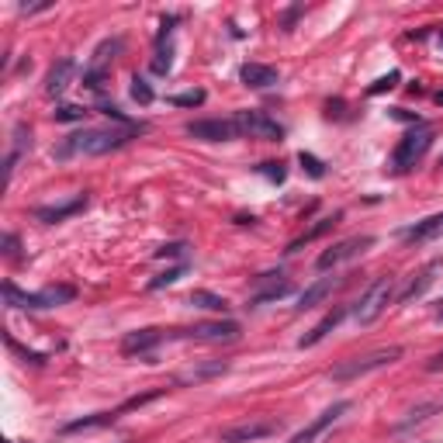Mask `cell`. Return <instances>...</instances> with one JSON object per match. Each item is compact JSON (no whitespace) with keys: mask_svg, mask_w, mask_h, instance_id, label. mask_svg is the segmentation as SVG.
<instances>
[{"mask_svg":"<svg viewBox=\"0 0 443 443\" xmlns=\"http://www.w3.org/2000/svg\"><path fill=\"white\" fill-rule=\"evenodd\" d=\"M139 132H146V125L135 128H83L62 139V146L55 149V160H69V156H104L121 146H128Z\"/></svg>","mask_w":443,"mask_h":443,"instance_id":"obj_1","label":"cell"},{"mask_svg":"<svg viewBox=\"0 0 443 443\" xmlns=\"http://www.w3.org/2000/svg\"><path fill=\"white\" fill-rule=\"evenodd\" d=\"M395 284H398V277L381 274L364 294H360V301L353 305V319H357L360 326H371V322H378V319L385 315V308L391 305V298H395Z\"/></svg>","mask_w":443,"mask_h":443,"instance_id":"obj_2","label":"cell"},{"mask_svg":"<svg viewBox=\"0 0 443 443\" xmlns=\"http://www.w3.org/2000/svg\"><path fill=\"white\" fill-rule=\"evenodd\" d=\"M4 294H7V305H18V308H55V305L73 301L76 298V287L53 284V287H42V291L28 294V291H18L14 280H4Z\"/></svg>","mask_w":443,"mask_h":443,"instance_id":"obj_3","label":"cell"},{"mask_svg":"<svg viewBox=\"0 0 443 443\" xmlns=\"http://www.w3.org/2000/svg\"><path fill=\"white\" fill-rule=\"evenodd\" d=\"M402 353H405L402 346H385V350H374V353H367V357L343 360V364L332 367V381H353V378H364V374H371V371H378V367L395 364Z\"/></svg>","mask_w":443,"mask_h":443,"instance_id":"obj_4","label":"cell"},{"mask_svg":"<svg viewBox=\"0 0 443 443\" xmlns=\"http://www.w3.org/2000/svg\"><path fill=\"white\" fill-rule=\"evenodd\" d=\"M430 146H433V132H430V128H423V125H419V128L405 132V135L398 139L395 153H391V170H395V173L412 170V166L430 153Z\"/></svg>","mask_w":443,"mask_h":443,"instance_id":"obj_5","label":"cell"},{"mask_svg":"<svg viewBox=\"0 0 443 443\" xmlns=\"http://www.w3.org/2000/svg\"><path fill=\"white\" fill-rule=\"evenodd\" d=\"M236 128H239V135L260 139V142H280L284 139L280 121L271 118L267 111H236Z\"/></svg>","mask_w":443,"mask_h":443,"instance_id":"obj_6","label":"cell"},{"mask_svg":"<svg viewBox=\"0 0 443 443\" xmlns=\"http://www.w3.org/2000/svg\"><path fill=\"white\" fill-rule=\"evenodd\" d=\"M125 49V42L114 35V39H104L97 49H94V55H90V62H87V69H83V87L87 90H101L104 87V76H108L111 62H114V55Z\"/></svg>","mask_w":443,"mask_h":443,"instance_id":"obj_7","label":"cell"},{"mask_svg":"<svg viewBox=\"0 0 443 443\" xmlns=\"http://www.w3.org/2000/svg\"><path fill=\"white\" fill-rule=\"evenodd\" d=\"M184 132H187L191 139H201V142H232V139H239L236 118H201V121H187Z\"/></svg>","mask_w":443,"mask_h":443,"instance_id":"obj_8","label":"cell"},{"mask_svg":"<svg viewBox=\"0 0 443 443\" xmlns=\"http://www.w3.org/2000/svg\"><path fill=\"white\" fill-rule=\"evenodd\" d=\"M173 336H187V339H201V343H236L243 329L232 319H219V322H198L191 329H173Z\"/></svg>","mask_w":443,"mask_h":443,"instance_id":"obj_9","label":"cell"},{"mask_svg":"<svg viewBox=\"0 0 443 443\" xmlns=\"http://www.w3.org/2000/svg\"><path fill=\"white\" fill-rule=\"evenodd\" d=\"M371 246H374V236H350V239H343V243L329 246V250L315 260V267H319V271H332L336 264L353 260V257H360L364 250H371Z\"/></svg>","mask_w":443,"mask_h":443,"instance_id":"obj_10","label":"cell"},{"mask_svg":"<svg viewBox=\"0 0 443 443\" xmlns=\"http://www.w3.org/2000/svg\"><path fill=\"white\" fill-rule=\"evenodd\" d=\"M257 284H260V291H253V294H250L246 308H260V305L280 301V298H287V294L294 291V284H291L284 274H260V277H257Z\"/></svg>","mask_w":443,"mask_h":443,"instance_id":"obj_11","label":"cell"},{"mask_svg":"<svg viewBox=\"0 0 443 443\" xmlns=\"http://www.w3.org/2000/svg\"><path fill=\"white\" fill-rule=\"evenodd\" d=\"M343 412H350V402H346V398H343V402H332L326 412H319V416H315V419H312L305 430H298V433H294L287 443H315L322 433H326V430H329L332 423L343 416Z\"/></svg>","mask_w":443,"mask_h":443,"instance_id":"obj_12","label":"cell"},{"mask_svg":"<svg viewBox=\"0 0 443 443\" xmlns=\"http://www.w3.org/2000/svg\"><path fill=\"white\" fill-rule=\"evenodd\" d=\"M277 433V423L267 419H250V423H239V426H229L222 430V443H253V440H267Z\"/></svg>","mask_w":443,"mask_h":443,"instance_id":"obj_13","label":"cell"},{"mask_svg":"<svg viewBox=\"0 0 443 443\" xmlns=\"http://www.w3.org/2000/svg\"><path fill=\"white\" fill-rule=\"evenodd\" d=\"M225 371H229V360H198V364H191L187 371H180V374L173 378V388L205 385V381H212V378H222Z\"/></svg>","mask_w":443,"mask_h":443,"instance_id":"obj_14","label":"cell"},{"mask_svg":"<svg viewBox=\"0 0 443 443\" xmlns=\"http://www.w3.org/2000/svg\"><path fill=\"white\" fill-rule=\"evenodd\" d=\"M339 284H343V277H319L315 284H308V287L298 294V305H294V312H305V308H315V305H322V301L329 298Z\"/></svg>","mask_w":443,"mask_h":443,"instance_id":"obj_15","label":"cell"},{"mask_svg":"<svg viewBox=\"0 0 443 443\" xmlns=\"http://www.w3.org/2000/svg\"><path fill=\"white\" fill-rule=\"evenodd\" d=\"M440 267H443V257L430 260V264H426V267H423V271L416 274V280H412V284H409V287H405V291L398 294V301H402V305H409V301L423 298V294H426V291L433 287V280H437V274H440Z\"/></svg>","mask_w":443,"mask_h":443,"instance_id":"obj_16","label":"cell"},{"mask_svg":"<svg viewBox=\"0 0 443 443\" xmlns=\"http://www.w3.org/2000/svg\"><path fill=\"white\" fill-rule=\"evenodd\" d=\"M73 76H76V59H59L53 62V69H49V76H46V94L49 97H62L66 94V87L73 83Z\"/></svg>","mask_w":443,"mask_h":443,"instance_id":"obj_17","label":"cell"},{"mask_svg":"<svg viewBox=\"0 0 443 443\" xmlns=\"http://www.w3.org/2000/svg\"><path fill=\"white\" fill-rule=\"evenodd\" d=\"M163 343V329H135V332H128L125 339H121V353L125 357H135V353H149L153 346H160Z\"/></svg>","mask_w":443,"mask_h":443,"instance_id":"obj_18","label":"cell"},{"mask_svg":"<svg viewBox=\"0 0 443 443\" xmlns=\"http://www.w3.org/2000/svg\"><path fill=\"white\" fill-rule=\"evenodd\" d=\"M239 80L246 87H253V90H267V87H274L277 80H280V73H277L274 66H264V62H246L239 69Z\"/></svg>","mask_w":443,"mask_h":443,"instance_id":"obj_19","label":"cell"},{"mask_svg":"<svg viewBox=\"0 0 443 443\" xmlns=\"http://www.w3.org/2000/svg\"><path fill=\"white\" fill-rule=\"evenodd\" d=\"M343 315H346V308H343V305H336L332 312H326V315H322V319L312 326V332H305V336L298 339V346L305 350V346H315V343H322V339H326V336H329V332L336 329L339 322H343Z\"/></svg>","mask_w":443,"mask_h":443,"instance_id":"obj_20","label":"cell"},{"mask_svg":"<svg viewBox=\"0 0 443 443\" xmlns=\"http://www.w3.org/2000/svg\"><path fill=\"white\" fill-rule=\"evenodd\" d=\"M440 236H443V212L440 215H430V219H423V222H416L412 229L402 232L405 243H430V239H440Z\"/></svg>","mask_w":443,"mask_h":443,"instance_id":"obj_21","label":"cell"},{"mask_svg":"<svg viewBox=\"0 0 443 443\" xmlns=\"http://www.w3.org/2000/svg\"><path fill=\"white\" fill-rule=\"evenodd\" d=\"M87 208V194H80V198H73L69 205H53V208H39L35 212V219L46 222V225H55V222L62 219H73V215H80Z\"/></svg>","mask_w":443,"mask_h":443,"instance_id":"obj_22","label":"cell"},{"mask_svg":"<svg viewBox=\"0 0 443 443\" xmlns=\"http://www.w3.org/2000/svg\"><path fill=\"white\" fill-rule=\"evenodd\" d=\"M339 219H343V212H332V215H326V219H319L315 225H312V229H308V232H301V236H298L294 243H287V253H298V250H301L305 243H312V239L326 236V232H329V229H332V225H336Z\"/></svg>","mask_w":443,"mask_h":443,"instance_id":"obj_23","label":"cell"},{"mask_svg":"<svg viewBox=\"0 0 443 443\" xmlns=\"http://www.w3.org/2000/svg\"><path fill=\"white\" fill-rule=\"evenodd\" d=\"M118 419V412H94V416H83V419H73L62 426V433H83V430H101V426H111Z\"/></svg>","mask_w":443,"mask_h":443,"instance_id":"obj_24","label":"cell"},{"mask_svg":"<svg viewBox=\"0 0 443 443\" xmlns=\"http://www.w3.org/2000/svg\"><path fill=\"white\" fill-rule=\"evenodd\" d=\"M194 308H205V312H229V301L215 294V291H191V298H187Z\"/></svg>","mask_w":443,"mask_h":443,"instance_id":"obj_25","label":"cell"},{"mask_svg":"<svg viewBox=\"0 0 443 443\" xmlns=\"http://www.w3.org/2000/svg\"><path fill=\"white\" fill-rule=\"evenodd\" d=\"M160 395H166V388H149V391H142V395H132V398H125L114 412L118 416H125V412H132V409H142V405H149V402H156Z\"/></svg>","mask_w":443,"mask_h":443,"instance_id":"obj_26","label":"cell"},{"mask_svg":"<svg viewBox=\"0 0 443 443\" xmlns=\"http://www.w3.org/2000/svg\"><path fill=\"white\" fill-rule=\"evenodd\" d=\"M153 97H156V94H153V87H149V83L135 73V76H132V101H139L142 108H149V104H153Z\"/></svg>","mask_w":443,"mask_h":443,"instance_id":"obj_27","label":"cell"},{"mask_svg":"<svg viewBox=\"0 0 443 443\" xmlns=\"http://www.w3.org/2000/svg\"><path fill=\"white\" fill-rule=\"evenodd\" d=\"M298 163H301V170H305L308 177H315V180L326 177V163H322L319 156H312V153H298Z\"/></svg>","mask_w":443,"mask_h":443,"instance_id":"obj_28","label":"cell"},{"mask_svg":"<svg viewBox=\"0 0 443 443\" xmlns=\"http://www.w3.org/2000/svg\"><path fill=\"white\" fill-rule=\"evenodd\" d=\"M170 69H173V49H170V42H160V53H156V59H153V73L166 76Z\"/></svg>","mask_w":443,"mask_h":443,"instance_id":"obj_29","label":"cell"},{"mask_svg":"<svg viewBox=\"0 0 443 443\" xmlns=\"http://www.w3.org/2000/svg\"><path fill=\"white\" fill-rule=\"evenodd\" d=\"M55 121H83L87 118V108L83 104H59V108L53 111Z\"/></svg>","mask_w":443,"mask_h":443,"instance_id":"obj_30","label":"cell"},{"mask_svg":"<svg viewBox=\"0 0 443 443\" xmlns=\"http://www.w3.org/2000/svg\"><path fill=\"white\" fill-rule=\"evenodd\" d=\"M180 277H184V267H170V271H163V274L153 277L146 287H149V291H160V287H170V284H177Z\"/></svg>","mask_w":443,"mask_h":443,"instance_id":"obj_31","label":"cell"},{"mask_svg":"<svg viewBox=\"0 0 443 443\" xmlns=\"http://www.w3.org/2000/svg\"><path fill=\"white\" fill-rule=\"evenodd\" d=\"M170 104H177V108H198V104H205V90H184V94L170 97Z\"/></svg>","mask_w":443,"mask_h":443,"instance_id":"obj_32","label":"cell"},{"mask_svg":"<svg viewBox=\"0 0 443 443\" xmlns=\"http://www.w3.org/2000/svg\"><path fill=\"white\" fill-rule=\"evenodd\" d=\"M398 80H402V73H398V69H391L388 76H381V80H374V83L367 87V94H385V90H391V87L398 83Z\"/></svg>","mask_w":443,"mask_h":443,"instance_id":"obj_33","label":"cell"},{"mask_svg":"<svg viewBox=\"0 0 443 443\" xmlns=\"http://www.w3.org/2000/svg\"><path fill=\"white\" fill-rule=\"evenodd\" d=\"M25 149H32V132H28L25 125H18V128H14V149H11V153L21 156Z\"/></svg>","mask_w":443,"mask_h":443,"instance_id":"obj_34","label":"cell"},{"mask_svg":"<svg viewBox=\"0 0 443 443\" xmlns=\"http://www.w3.org/2000/svg\"><path fill=\"white\" fill-rule=\"evenodd\" d=\"M184 243H166V246H160V250H153V257L156 260H173V257H184Z\"/></svg>","mask_w":443,"mask_h":443,"instance_id":"obj_35","label":"cell"},{"mask_svg":"<svg viewBox=\"0 0 443 443\" xmlns=\"http://www.w3.org/2000/svg\"><path fill=\"white\" fill-rule=\"evenodd\" d=\"M260 173H264L267 180H274V184H284V177H287L284 163H260Z\"/></svg>","mask_w":443,"mask_h":443,"instance_id":"obj_36","label":"cell"},{"mask_svg":"<svg viewBox=\"0 0 443 443\" xmlns=\"http://www.w3.org/2000/svg\"><path fill=\"white\" fill-rule=\"evenodd\" d=\"M4 253H7V257H18V236H14V232L4 236Z\"/></svg>","mask_w":443,"mask_h":443,"instance_id":"obj_37","label":"cell"},{"mask_svg":"<svg viewBox=\"0 0 443 443\" xmlns=\"http://www.w3.org/2000/svg\"><path fill=\"white\" fill-rule=\"evenodd\" d=\"M426 371H430V374H440V371H443V350H440V353H433V357L426 360Z\"/></svg>","mask_w":443,"mask_h":443,"instance_id":"obj_38","label":"cell"},{"mask_svg":"<svg viewBox=\"0 0 443 443\" xmlns=\"http://www.w3.org/2000/svg\"><path fill=\"white\" fill-rule=\"evenodd\" d=\"M53 4L49 0H42V4H21V14H39V11H49Z\"/></svg>","mask_w":443,"mask_h":443,"instance_id":"obj_39","label":"cell"},{"mask_svg":"<svg viewBox=\"0 0 443 443\" xmlns=\"http://www.w3.org/2000/svg\"><path fill=\"white\" fill-rule=\"evenodd\" d=\"M437 104H440V108H443V90H440V94H437Z\"/></svg>","mask_w":443,"mask_h":443,"instance_id":"obj_40","label":"cell"},{"mask_svg":"<svg viewBox=\"0 0 443 443\" xmlns=\"http://www.w3.org/2000/svg\"><path fill=\"white\" fill-rule=\"evenodd\" d=\"M437 319H440V322H443V312H440V315H437Z\"/></svg>","mask_w":443,"mask_h":443,"instance_id":"obj_41","label":"cell"},{"mask_svg":"<svg viewBox=\"0 0 443 443\" xmlns=\"http://www.w3.org/2000/svg\"><path fill=\"white\" fill-rule=\"evenodd\" d=\"M440 166H443V156H440Z\"/></svg>","mask_w":443,"mask_h":443,"instance_id":"obj_42","label":"cell"}]
</instances>
